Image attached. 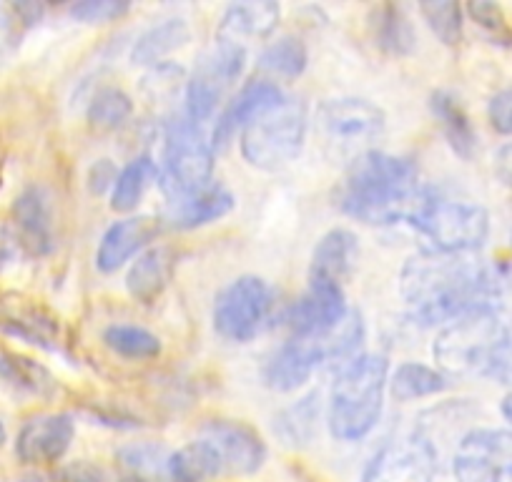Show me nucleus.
Here are the masks:
<instances>
[{
  "mask_svg": "<svg viewBox=\"0 0 512 482\" xmlns=\"http://www.w3.org/2000/svg\"><path fill=\"white\" fill-rule=\"evenodd\" d=\"M510 269L495 262H477L465 254L420 252L400 272V292L410 317L422 327L450 324L480 307H495L507 289Z\"/></svg>",
  "mask_w": 512,
  "mask_h": 482,
  "instance_id": "obj_1",
  "label": "nucleus"
},
{
  "mask_svg": "<svg viewBox=\"0 0 512 482\" xmlns=\"http://www.w3.org/2000/svg\"><path fill=\"white\" fill-rule=\"evenodd\" d=\"M420 171L410 159L364 151L349 164L339 186V209L352 219L372 226H392L410 221L425 204Z\"/></svg>",
  "mask_w": 512,
  "mask_h": 482,
  "instance_id": "obj_2",
  "label": "nucleus"
},
{
  "mask_svg": "<svg viewBox=\"0 0 512 482\" xmlns=\"http://www.w3.org/2000/svg\"><path fill=\"white\" fill-rule=\"evenodd\" d=\"M387 382L390 362L382 354H357L339 367L327 407V425L334 440L359 442L377 427Z\"/></svg>",
  "mask_w": 512,
  "mask_h": 482,
  "instance_id": "obj_3",
  "label": "nucleus"
},
{
  "mask_svg": "<svg viewBox=\"0 0 512 482\" xmlns=\"http://www.w3.org/2000/svg\"><path fill=\"white\" fill-rule=\"evenodd\" d=\"M507 337L497 307H480L445 324L432 344V354L445 377L485 375L492 352Z\"/></svg>",
  "mask_w": 512,
  "mask_h": 482,
  "instance_id": "obj_4",
  "label": "nucleus"
},
{
  "mask_svg": "<svg viewBox=\"0 0 512 482\" xmlns=\"http://www.w3.org/2000/svg\"><path fill=\"white\" fill-rule=\"evenodd\" d=\"M307 126V106L299 98H284L277 108L251 121L241 131V156L254 169H282L302 154Z\"/></svg>",
  "mask_w": 512,
  "mask_h": 482,
  "instance_id": "obj_5",
  "label": "nucleus"
},
{
  "mask_svg": "<svg viewBox=\"0 0 512 482\" xmlns=\"http://www.w3.org/2000/svg\"><path fill=\"white\" fill-rule=\"evenodd\" d=\"M214 176V146L206 141L199 124L189 118H174L164 131V176L161 186L174 199L199 194L211 186Z\"/></svg>",
  "mask_w": 512,
  "mask_h": 482,
  "instance_id": "obj_6",
  "label": "nucleus"
},
{
  "mask_svg": "<svg viewBox=\"0 0 512 482\" xmlns=\"http://www.w3.org/2000/svg\"><path fill=\"white\" fill-rule=\"evenodd\" d=\"M412 226L432 241L435 252L470 254L477 252L490 236V214L480 204L442 201L430 191L412 219Z\"/></svg>",
  "mask_w": 512,
  "mask_h": 482,
  "instance_id": "obj_7",
  "label": "nucleus"
},
{
  "mask_svg": "<svg viewBox=\"0 0 512 482\" xmlns=\"http://www.w3.org/2000/svg\"><path fill=\"white\" fill-rule=\"evenodd\" d=\"M272 309L274 292L267 279L244 274L216 294L211 322L219 337L244 344L262 332Z\"/></svg>",
  "mask_w": 512,
  "mask_h": 482,
  "instance_id": "obj_8",
  "label": "nucleus"
},
{
  "mask_svg": "<svg viewBox=\"0 0 512 482\" xmlns=\"http://www.w3.org/2000/svg\"><path fill=\"white\" fill-rule=\"evenodd\" d=\"M244 66V46L216 38L214 46L201 56L194 76L186 83V118L194 124L209 121L224 93L241 78Z\"/></svg>",
  "mask_w": 512,
  "mask_h": 482,
  "instance_id": "obj_9",
  "label": "nucleus"
},
{
  "mask_svg": "<svg viewBox=\"0 0 512 482\" xmlns=\"http://www.w3.org/2000/svg\"><path fill=\"white\" fill-rule=\"evenodd\" d=\"M387 116L367 98H327L317 108V129L342 151L369 144L384 131Z\"/></svg>",
  "mask_w": 512,
  "mask_h": 482,
  "instance_id": "obj_10",
  "label": "nucleus"
},
{
  "mask_svg": "<svg viewBox=\"0 0 512 482\" xmlns=\"http://www.w3.org/2000/svg\"><path fill=\"white\" fill-rule=\"evenodd\" d=\"M437 450L422 432L379 447L362 472V482H435Z\"/></svg>",
  "mask_w": 512,
  "mask_h": 482,
  "instance_id": "obj_11",
  "label": "nucleus"
},
{
  "mask_svg": "<svg viewBox=\"0 0 512 482\" xmlns=\"http://www.w3.org/2000/svg\"><path fill=\"white\" fill-rule=\"evenodd\" d=\"M457 482H502L510 477L505 437L492 427H477L460 440L452 462Z\"/></svg>",
  "mask_w": 512,
  "mask_h": 482,
  "instance_id": "obj_12",
  "label": "nucleus"
},
{
  "mask_svg": "<svg viewBox=\"0 0 512 482\" xmlns=\"http://www.w3.org/2000/svg\"><path fill=\"white\" fill-rule=\"evenodd\" d=\"M347 299H344V287L332 282H319L309 279V287L292 307L284 314L289 332L297 339L322 337L329 329L337 327L347 317Z\"/></svg>",
  "mask_w": 512,
  "mask_h": 482,
  "instance_id": "obj_13",
  "label": "nucleus"
},
{
  "mask_svg": "<svg viewBox=\"0 0 512 482\" xmlns=\"http://www.w3.org/2000/svg\"><path fill=\"white\" fill-rule=\"evenodd\" d=\"M0 332L33 344L46 352H56L61 344V324L48 307L26 294H0Z\"/></svg>",
  "mask_w": 512,
  "mask_h": 482,
  "instance_id": "obj_14",
  "label": "nucleus"
},
{
  "mask_svg": "<svg viewBox=\"0 0 512 482\" xmlns=\"http://www.w3.org/2000/svg\"><path fill=\"white\" fill-rule=\"evenodd\" d=\"M76 437V422L66 412H48L23 422L16 455L23 465H56Z\"/></svg>",
  "mask_w": 512,
  "mask_h": 482,
  "instance_id": "obj_15",
  "label": "nucleus"
},
{
  "mask_svg": "<svg viewBox=\"0 0 512 482\" xmlns=\"http://www.w3.org/2000/svg\"><path fill=\"white\" fill-rule=\"evenodd\" d=\"M206 440L219 450L224 472L254 475L267 462V442L251 425L239 420H211L204 427Z\"/></svg>",
  "mask_w": 512,
  "mask_h": 482,
  "instance_id": "obj_16",
  "label": "nucleus"
},
{
  "mask_svg": "<svg viewBox=\"0 0 512 482\" xmlns=\"http://www.w3.org/2000/svg\"><path fill=\"white\" fill-rule=\"evenodd\" d=\"M284 101V93L279 91L277 83L267 81V78H254L246 83L239 93L229 101V106L221 111L216 118L214 136H211V146L224 149L239 131H244L251 121L264 116L267 111L277 108Z\"/></svg>",
  "mask_w": 512,
  "mask_h": 482,
  "instance_id": "obj_17",
  "label": "nucleus"
},
{
  "mask_svg": "<svg viewBox=\"0 0 512 482\" xmlns=\"http://www.w3.org/2000/svg\"><path fill=\"white\" fill-rule=\"evenodd\" d=\"M161 224L156 216H126L106 229L96 249V267L103 274H113L128 264L139 252H146L151 241L159 236Z\"/></svg>",
  "mask_w": 512,
  "mask_h": 482,
  "instance_id": "obj_18",
  "label": "nucleus"
},
{
  "mask_svg": "<svg viewBox=\"0 0 512 482\" xmlns=\"http://www.w3.org/2000/svg\"><path fill=\"white\" fill-rule=\"evenodd\" d=\"M13 231L31 257L53 252V204L43 186H26L13 201Z\"/></svg>",
  "mask_w": 512,
  "mask_h": 482,
  "instance_id": "obj_19",
  "label": "nucleus"
},
{
  "mask_svg": "<svg viewBox=\"0 0 512 482\" xmlns=\"http://www.w3.org/2000/svg\"><path fill=\"white\" fill-rule=\"evenodd\" d=\"M322 365L307 339L292 337L284 342L264 367V385L274 392H294L307 385L314 370Z\"/></svg>",
  "mask_w": 512,
  "mask_h": 482,
  "instance_id": "obj_20",
  "label": "nucleus"
},
{
  "mask_svg": "<svg viewBox=\"0 0 512 482\" xmlns=\"http://www.w3.org/2000/svg\"><path fill=\"white\" fill-rule=\"evenodd\" d=\"M359 259V241L349 229H332L317 241L309 264V279L344 287Z\"/></svg>",
  "mask_w": 512,
  "mask_h": 482,
  "instance_id": "obj_21",
  "label": "nucleus"
},
{
  "mask_svg": "<svg viewBox=\"0 0 512 482\" xmlns=\"http://www.w3.org/2000/svg\"><path fill=\"white\" fill-rule=\"evenodd\" d=\"M282 8L272 0H246V3H231L224 11L219 23L216 38L219 41L244 43L251 38L272 36L274 28L279 26Z\"/></svg>",
  "mask_w": 512,
  "mask_h": 482,
  "instance_id": "obj_22",
  "label": "nucleus"
},
{
  "mask_svg": "<svg viewBox=\"0 0 512 482\" xmlns=\"http://www.w3.org/2000/svg\"><path fill=\"white\" fill-rule=\"evenodd\" d=\"M176 269V252L171 247H149L139 254L126 274L128 294L141 304H154L169 287Z\"/></svg>",
  "mask_w": 512,
  "mask_h": 482,
  "instance_id": "obj_23",
  "label": "nucleus"
},
{
  "mask_svg": "<svg viewBox=\"0 0 512 482\" xmlns=\"http://www.w3.org/2000/svg\"><path fill=\"white\" fill-rule=\"evenodd\" d=\"M236 199L229 189L224 186H206L199 194L184 196V199L171 201V209L166 219L176 229H196V226H206L211 221H219L234 209Z\"/></svg>",
  "mask_w": 512,
  "mask_h": 482,
  "instance_id": "obj_24",
  "label": "nucleus"
},
{
  "mask_svg": "<svg viewBox=\"0 0 512 482\" xmlns=\"http://www.w3.org/2000/svg\"><path fill=\"white\" fill-rule=\"evenodd\" d=\"M369 36L374 46L387 56H410L417 48V33L400 6L382 3L369 13Z\"/></svg>",
  "mask_w": 512,
  "mask_h": 482,
  "instance_id": "obj_25",
  "label": "nucleus"
},
{
  "mask_svg": "<svg viewBox=\"0 0 512 482\" xmlns=\"http://www.w3.org/2000/svg\"><path fill=\"white\" fill-rule=\"evenodd\" d=\"M430 111L437 124H440L450 149L460 159L470 161L477 151V131L467 111L462 108L460 98L452 96L450 91H435L430 96Z\"/></svg>",
  "mask_w": 512,
  "mask_h": 482,
  "instance_id": "obj_26",
  "label": "nucleus"
},
{
  "mask_svg": "<svg viewBox=\"0 0 512 482\" xmlns=\"http://www.w3.org/2000/svg\"><path fill=\"white\" fill-rule=\"evenodd\" d=\"M191 31L189 23L184 18H166L159 26L149 28L146 33H141L139 41H136L134 51H131V58L139 66H161L166 63V58L174 51L184 48L189 43Z\"/></svg>",
  "mask_w": 512,
  "mask_h": 482,
  "instance_id": "obj_27",
  "label": "nucleus"
},
{
  "mask_svg": "<svg viewBox=\"0 0 512 482\" xmlns=\"http://www.w3.org/2000/svg\"><path fill=\"white\" fill-rule=\"evenodd\" d=\"M224 472L219 450L209 440H196L179 447L169 457L171 482H209Z\"/></svg>",
  "mask_w": 512,
  "mask_h": 482,
  "instance_id": "obj_28",
  "label": "nucleus"
},
{
  "mask_svg": "<svg viewBox=\"0 0 512 482\" xmlns=\"http://www.w3.org/2000/svg\"><path fill=\"white\" fill-rule=\"evenodd\" d=\"M159 179V166L149 156L128 161L116 176V184L111 189V209L118 214H128L141 204L149 186Z\"/></svg>",
  "mask_w": 512,
  "mask_h": 482,
  "instance_id": "obj_29",
  "label": "nucleus"
},
{
  "mask_svg": "<svg viewBox=\"0 0 512 482\" xmlns=\"http://www.w3.org/2000/svg\"><path fill=\"white\" fill-rule=\"evenodd\" d=\"M319 392H309L274 417V432L289 447H304L317 435Z\"/></svg>",
  "mask_w": 512,
  "mask_h": 482,
  "instance_id": "obj_30",
  "label": "nucleus"
},
{
  "mask_svg": "<svg viewBox=\"0 0 512 482\" xmlns=\"http://www.w3.org/2000/svg\"><path fill=\"white\" fill-rule=\"evenodd\" d=\"M387 387L397 402H412L445 390L447 377L435 367L422 365V362H402L390 375Z\"/></svg>",
  "mask_w": 512,
  "mask_h": 482,
  "instance_id": "obj_31",
  "label": "nucleus"
},
{
  "mask_svg": "<svg viewBox=\"0 0 512 482\" xmlns=\"http://www.w3.org/2000/svg\"><path fill=\"white\" fill-rule=\"evenodd\" d=\"M0 377L13 385L16 390L28 392L36 397H53L56 392V380L36 359L23 357L16 352H0Z\"/></svg>",
  "mask_w": 512,
  "mask_h": 482,
  "instance_id": "obj_32",
  "label": "nucleus"
},
{
  "mask_svg": "<svg viewBox=\"0 0 512 482\" xmlns=\"http://www.w3.org/2000/svg\"><path fill=\"white\" fill-rule=\"evenodd\" d=\"M116 457L123 470H126L128 480L151 482L161 480V477H169L171 452H166L161 445H154V442H134V445H126L116 452Z\"/></svg>",
  "mask_w": 512,
  "mask_h": 482,
  "instance_id": "obj_33",
  "label": "nucleus"
},
{
  "mask_svg": "<svg viewBox=\"0 0 512 482\" xmlns=\"http://www.w3.org/2000/svg\"><path fill=\"white\" fill-rule=\"evenodd\" d=\"M103 344L123 359H156L161 354V339L136 324H111L103 329Z\"/></svg>",
  "mask_w": 512,
  "mask_h": 482,
  "instance_id": "obj_34",
  "label": "nucleus"
},
{
  "mask_svg": "<svg viewBox=\"0 0 512 482\" xmlns=\"http://www.w3.org/2000/svg\"><path fill=\"white\" fill-rule=\"evenodd\" d=\"M131 116H134V101H131L126 91L116 86H106L96 91L86 111L88 124L98 131L121 129Z\"/></svg>",
  "mask_w": 512,
  "mask_h": 482,
  "instance_id": "obj_35",
  "label": "nucleus"
},
{
  "mask_svg": "<svg viewBox=\"0 0 512 482\" xmlns=\"http://www.w3.org/2000/svg\"><path fill=\"white\" fill-rule=\"evenodd\" d=\"M309 63L307 46L299 38L284 36L267 46V51L259 58V68L267 71L269 76H282V78H297L302 76L304 68Z\"/></svg>",
  "mask_w": 512,
  "mask_h": 482,
  "instance_id": "obj_36",
  "label": "nucleus"
},
{
  "mask_svg": "<svg viewBox=\"0 0 512 482\" xmlns=\"http://www.w3.org/2000/svg\"><path fill=\"white\" fill-rule=\"evenodd\" d=\"M420 13L425 16L430 31L440 38L445 46H457L462 41V6L452 0H432L422 3Z\"/></svg>",
  "mask_w": 512,
  "mask_h": 482,
  "instance_id": "obj_37",
  "label": "nucleus"
},
{
  "mask_svg": "<svg viewBox=\"0 0 512 482\" xmlns=\"http://www.w3.org/2000/svg\"><path fill=\"white\" fill-rule=\"evenodd\" d=\"M467 16L475 21V26H480L487 33L492 43L512 46V28L505 21V13H502L500 6H495V3H470Z\"/></svg>",
  "mask_w": 512,
  "mask_h": 482,
  "instance_id": "obj_38",
  "label": "nucleus"
},
{
  "mask_svg": "<svg viewBox=\"0 0 512 482\" xmlns=\"http://www.w3.org/2000/svg\"><path fill=\"white\" fill-rule=\"evenodd\" d=\"M131 11V3L123 0H81L68 8L71 18L81 23H111Z\"/></svg>",
  "mask_w": 512,
  "mask_h": 482,
  "instance_id": "obj_39",
  "label": "nucleus"
},
{
  "mask_svg": "<svg viewBox=\"0 0 512 482\" xmlns=\"http://www.w3.org/2000/svg\"><path fill=\"white\" fill-rule=\"evenodd\" d=\"M53 482H134V480L113 475L111 470L96 465V462L76 460L71 462V465L58 467L56 475H53Z\"/></svg>",
  "mask_w": 512,
  "mask_h": 482,
  "instance_id": "obj_40",
  "label": "nucleus"
},
{
  "mask_svg": "<svg viewBox=\"0 0 512 482\" xmlns=\"http://www.w3.org/2000/svg\"><path fill=\"white\" fill-rule=\"evenodd\" d=\"M487 118L490 126L502 136H512V86L502 88L487 103Z\"/></svg>",
  "mask_w": 512,
  "mask_h": 482,
  "instance_id": "obj_41",
  "label": "nucleus"
},
{
  "mask_svg": "<svg viewBox=\"0 0 512 482\" xmlns=\"http://www.w3.org/2000/svg\"><path fill=\"white\" fill-rule=\"evenodd\" d=\"M485 377L500 382V385L512 387V337H507L500 347L492 352L490 362L485 367Z\"/></svg>",
  "mask_w": 512,
  "mask_h": 482,
  "instance_id": "obj_42",
  "label": "nucleus"
},
{
  "mask_svg": "<svg viewBox=\"0 0 512 482\" xmlns=\"http://www.w3.org/2000/svg\"><path fill=\"white\" fill-rule=\"evenodd\" d=\"M116 166L111 164L108 159L96 161V164L88 169V191L96 196H101L106 189H113L116 184Z\"/></svg>",
  "mask_w": 512,
  "mask_h": 482,
  "instance_id": "obj_43",
  "label": "nucleus"
},
{
  "mask_svg": "<svg viewBox=\"0 0 512 482\" xmlns=\"http://www.w3.org/2000/svg\"><path fill=\"white\" fill-rule=\"evenodd\" d=\"M18 252H21V241H18L13 226H0V272H3L8 264L16 262Z\"/></svg>",
  "mask_w": 512,
  "mask_h": 482,
  "instance_id": "obj_44",
  "label": "nucleus"
},
{
  "mask_svg": "<svg viewBox=\"0 0 512 482\" xmlns=\"http://www.w3.org/2000/svg\"><path fill=\"white\" fill-rule=\"evenodd\" d=\"M18 18L13 13V8H0V53L6 51L13 41H16V26Z\"/></svg>",
  "mask_w": 512,
  "mask_h": 482,
  "instance_id": "obj_45",
  "label": "nucleus"
},
{
  "mask_svg": "<svg viewBox=\"0 0 512 482\" xmlns=\"http://www.w3.org/2000/svg\"><path fill=\"white\" fill-rule=\"evenodd\" d=\"M495 169H497V176L502 179V184L512 189V144L502 146V149L497 151Z\"/></svg>",
  "mask_w": 512,
  "mask_h": 482,
  "instance_id": "obj_46",
  "label": "nucleus"
},
{
  "mask_svg": "<svg viewBox=\"0 0 512 482\" xmlns=\"http://www.w3.org/2000/svg\"><path fill=\"white\" fill-rule=\"evenodd\" d=\"M502 417H505V420L512 425V392L505 397V400H502Z\"/></svg>",
  "mask_w": 512,
  "mask_h": 482,
  "instance_id": "obj_47",
  "label": "nucleus"
},
{
  "mask_svg": "<svg viewBox=\"0 0 512 482\" xmlns=\"http://www.w3.org/2000/svg\"><path fill=\"white\" fill-rule=\"evenodd\" d=\"M6 440H8L6 425H3V420H0V450H3V445H6Z\"/></svg>",
  "mask_w": 512,
  "mask_h": 482,
  "instance_id": "obj_48",
  "label": "nucleus"
}]
</instances>
